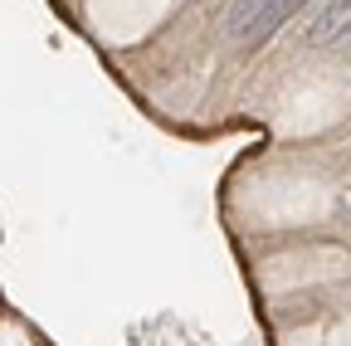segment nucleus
Returning a JSON list of instances; mask_svg holds the SVG:
<instances>
[{
    "instance_id": "nucleus-1",
    "label": "nucleus",
    "mask_w": 351,
    "mask_h": 346,
    "mask_svg": "<svg viewBox=\"0 0 351 346\" xmlns=\"http://www.w3.org/2000/svg\"><path fill=\"white\" fill-rule=\"evenodd\" d=\"M298 10H302V0H230L225 5V34L234 45L254 49L263 39H274Z\"/></svg>"
},
{
    "instance_id": "nucleus-2",
    "label": "nucleus",
    "mask_w": 351,
    "mask_h": 346,
    "mask_svg": "<svg viewBox=\"0 0 351 346\" xmlns=\"http://www.w3.org/2000/svg\"><path fill=\"white\" fill-rule=\"evenodd\" d=\"M351 34V0H317L307 15V45H337Z\"/></svg>"
}]
</instances>
